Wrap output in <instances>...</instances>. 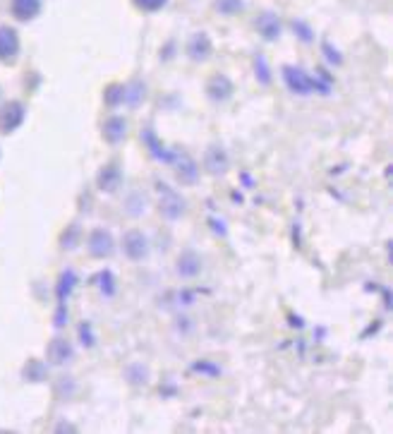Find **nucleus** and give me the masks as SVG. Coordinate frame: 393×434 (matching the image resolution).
<instances>
[{
	"label": "nucleus",
	"instance_id": "nucleus-5",
	"mask_svg": "<svg viewBox=\"0 0 393 434\" xmlns=\"http://www.w3.org/2000/svg\"><path fill=\"white\" fill-rule=\"evenodd\" d=\"M173 164H175V177L182 182V185H195L197 177H199V166L190 154H185V151H175Z\"/></svg>",
	"mask_w": 393,
	"mask_h": 434
},
{
	"label": "nucleus",
	"instance_id": "nucleus-13",
	"mask_svg": "<svg viewBox=\"0 0 393 434\" xmlns=\"http://www.w3.org/2000/svg\"><path fill=\"white\" fill-rule=\"evenodd\" d=\"M75 350H72L70 341L67 338H53L46 348V358L51 360L53 365H62V363H70Z\"/></svg>",
	"mask_w": 393,
	"mask_h": 434
},
{
	"label": "nucleus",
	"instance_id": "nucleus-24",
	"mask_svg": "<svg viewBox=\"0 0 393 434\" xmlns=\"http://www.w3.org/2000/svg\"><path fill=\"white\" fill-rule=\"evenodd\" d=\"M80 336H82V343H87V346H94V341H96V338H94V333H91V324H89V322H85L80 327Z\"/></svg>",
	"mask_w": 393,
	"mask_h": 434
},
{
	"label": "nucleus",
	"instance_id": "nucleus-11",
	"mask_svg": "<svg viewBox=\"0 0 393 434\" xmlns=\"http://www.w3.org/2000/svg\"><path fill=\"white\" fill-rule=\"evenodd\" d=\"M19 53V39H17V31L10 29V27H0V60L8 62L15 60Z\"/></svg>",
	"mask_w": 393,
	"mask_h": 434
},
{
	"label": "nucleus",
	"instance_id": "nucleus-25",
	"mask_svg": "<svg viewBox=\"0 0 393 434\" xmlns=\"http://www.w3.org/2000/svg\"><path fill=\"white\" fill-rule=\"evenodd\" d=\"M292 29H297V31H300V34H297V36H300L302 41H312V31H309L302 22H292Z\"/></svg>",
	"mask_w": 393,
	"mask_h": 434
},
{
	"label": "nucleus",
	"instance_id": "nucleus-3",
	"mask_svg": "<svg viewBox=\"0 0 393 434\" xmlns=\"http://www.w3.org/2000/svg\"><path fill=\"white\" fill-rule=\"evenodd\" d=\"M115 252V240L111 231L106 228H96L89 235V254L96 259H108Z\"/></svg>",
	"mask_w": 393,
	"mask_h": 434
},
{
	"label": "nucleus",
	"instance_id": "nucleus-15",
	"mask_svg": "<svg viewBox=\"0 0 393 434\" xmlns=\"http://www.w3.org/2000/svg\"><path fill=\"white\" fill-rule=\"evenodd\" d=\"M199 269H202V259H199L197 252H192V250H185V252L177 257V274L185 276V279L197 276Z\"/></svg>",
	"mask_w": 393,
	"mask_h": 434
},
{
	"label": "nucleus",
	"instance_id": "nucleus-1",
	"mask_svg": "<svg viewBox=\"0 0 393 434\" xmlns=\"http://www.w3.org/2000/svg\"><path fill=\"white\" fill-rule=\"evenodd\" d=\"M283 80H286V87L290 89L292 94H300V96H307V94H329V82H319L314 77H309L307 72H302L300 67H283Z\"/></svg>",
	"mask_w": 393,
	"mask_h": 434
},
{
	"label": "nucleus",
	"instance_id": "nucleus-18",
	"mask_svg": "<svg viewBox=\"0 0 393 434\" xmlns=\"http://www.w3.org/2000/svg\"><path fill=\"white\" fill-rule=\"evenodd\" d=\"M77 286V274L72 269H67L65 274L60 276V281H58V302H60V307H65V300L70 297L72 288Z\"/></svg>",
	"mask_w": 393,
	"mask_h": 434
},
{
	"label": "nucleus",
	"instance_id": "nucleus-12",
	"mask_svg": "<svg viewBox=\"0 0 393 434\" xmlns=\"http://www.w3.org/2000/svg\"><path fill=\"white\" fill-rule=\"evenodd\" d=\"M101 134L108 144H120L125 139V134H128V120L120 118V116L108 118L106 123H103Z\"/></svg>",
	"mask_w": 393,
	"mask_h": 434
},
{
	"label": "nucleus",
	"instance_id": "nucleus-23",
	"mask_svg": "<svg viewBox=\"0 0 393 434\" xmlns=\"http://www.w3.org/2000/svg\"><path fill=\"white\" fill-rule=\"evenodd\" d=\"M77 243H80V228H77V226H70V231L62 233V248L72 250Z\"/></svg>",
	"mask_w": 393,
	"mask_h": 434
},
{
	"label": "nucleus",
	"instance_id": "nucleus-27",
	"mask_svg": "<svg viewBox=\"0 0 393 434\" xmlns=\"http://www.w3.org/2000/svg\"><path fill=\"white\" fill-rule=\"evenodd\" d=\"M192 370H197V372H209V374H218V367H211V365L207 363H197Z\"/></svg>",
	"mask_w": 393,
	"mask_h": 434
},
{
	"label": "nucleus",
	"instance_id": "nucleus-22",
	"mask_svg": "<svg viewBox=\"0 0 393 434\" xmlns=\"http://www.w3.org/2000/svg\"><path fill=\"white\" fill-rule=\"evenodd\" d=\"M134 5L141 10V12H159L168 5V0H132Z\"/></svg>",
	"mask_w": 393,
	"mask_h": 434
},
{
	"label": "nucleus",
	"instance_id": "nucleus-9",
	"mask_svg": "<svg viewBox=\"0 0 393 434\" xmlns=\"http://www.w3.org/2000/svg\"><path fill=\"white\" fill-rule=\"evenodd\" d=\"M141 142L146 144V149H149L159 161H164V164H173V156H175V151L166 149V144L161 142L159 137H156V132L151 128L141 130Z\"/></svg>",
	"mask_w": 393,
	"mask_h": 434
},
{
	"label": "nucleus",
	"instance_id": "nucleus-14",
	"mask_svg": "<svg viewBox=\"0 0 393 434\" xmlns=\"http://www.w3.org/2000/svg\"><path fill=\"white\" fill-rule=\"evenodd\" d=\"M213 46H211V39H209L204 31H199L190 39V44H187V53H190L192 60H207L209 55H211Z\"/></svg>",
	"mask_w": 393,
	"mask_h": 434
},
{
	"label": "nucleus",
	"instance_id": "nucleus-20",
	"mask_svg": "<svg viewBox=\"0 0 393 434\" xmlns=\"http://www.w3.org/2000/svg\"><path fill=\"white\" fill-rule=\"evenodd\" d=\"M254 72H256V80H259V85H271V70H269L266 58L261 53L254 58Z\"/></svg>",
	"mask_w": 393,
	"mask_h": 434
},
{
	"label": "nucleus",
	"instance_id": "nucleus-21",
	"mask_svg": "<svg viewBox=\"0 0 393 434\" xmlns=\"http://www.w3.org/2000/svg\"><path fill=\"white\" fill-rule=\"evenodd\" d=\"M216 10L221 15H238L243 10V0H216Z\"/></svg>",
	"mask_w": 393,
	"mask_h": 434
},
{
	"label": "nucleus",
	"instance_id": "nucleus-26",
	"mask_svg": "<svg viewBox=\"0 0 393 434\" xmlns=\"http://www.w3.org/2000/svg\"><path fill=\"white\" fill-rule=\"evenodd\" d=\"M324 51H326V58L331 60V62H336V65H340V62H343V58L338 55V51H336V49H331L329 44H324Z\"/></svg>",
	"mask_w": 393,
	"mask_h": 434
},
{
	"label": "nucleus",
	"instance_id": "nucleus-16",
	"mask_svg": "<svg viewBox=\"0 0 393 434\" xmlns=\"http://www.w3.org/2000/svg\"><path fill=\"white\" fill-rule=\"evenodd\" d=\"M256 31H259L261 36H264L266 41H276L281 34V22L276 15L271 12H264L259 19H256Z\"/></svg>",
	"mask_w": 393,
	"mask_h": 434
},
{
	"label": "nucleus",
	"instance_id": "nucleus-17",
	"mask_svg": "<svg viewBox=\"0 0 393 434\" xmlns=\"http://www.w3.org/2000/svg\"><path fill=\"white\" fill-rule=\"evenodd\" d=\"M41 12V0H12V15L22 22H29Z\"/></svg>",
	"mask_w": 393,
	"mask_h": 434
},
{
	"label": "nucleus",
	"instance_id": "nucleus-6",
	"mask_svg": "<svg viewBox=\"0 0 393 434\" xmlns=\"http://www.w3.org/2000/svg\"><path fill=\"white\" fill-rule=\"evenodd\" d=\"M123 252L128 254V259L141 261L149 254V240L141 231H128L123 238Z\"/></svg>",
	"mask_w": 393,
	"mask_h": 434
},
{
	"label": "nucleus",
	"instance_id": "nucleus-10",
	"mask_svg": "<svg viewBox=\"0 0 393 434\" xmlns=\"http://www.w3.org/2000/svg\"><path fill=\"white\" fill-rule=\"evenodd\" d=\"M204 168L211 175H221L228 171V154L221 146H209L207 154H204Z\"/></svg>",
	"mask_w": 393,
	"mask_h": 434
},
{
	"label": "nucleus",
	"instance_id": "nucleus-7",
	"mask_svg": "<svg viewBox=\"0 0 393 434\" xmlns=\"http://www.w3.org/2000/svg\"><path fill=\"white\" fill-rule=\"evenodd\" d=\"M96 185H98V190L101 192H115L120 185H123V171H120V166L118 164H108V166H103L101 171H98V175H96Z\"/></svg>",
	"mask_w": 393,
	"mask_h": 434
},
{
	"label": "nucleus",
	"instance_id": "nucleus-4",
	"mask_svg": "<svg viewBox=\"0 0 393 434\" xmlns=\"http://www.w3.org/2000/svg\"><path fill=\"white\" fill-rule=\"evenodd\" d=\"M24 116H27V111H24L22 103L8 101L3 108H0V132H5V134L15 132V130L24 123Z\"/></svg>",
	"mask_w": 393,
	"mask_h": 434
},
{
	"label": "nucleus",
	"instance_id": "nucleus-8",
	"mask_svg": "<svg viewBox=\"0 0 393 434\" xmlns=\"http://www.w3.org/2000/svg\"><path fill=\"white\" fill-rule=\"evenodd\" d=\"M233 92H235L233 82H230L225 75H213L211 80H209V85H207L209 98H211V101H218V103L228 101V98L233 96Z\"/></svg>",
	"mask_w": 393,
	"mask_h": 434
},
{
	"label": "nucleus",
	"instance_id": "nucleus-2",
	"mask_svg": "<svg viewBox=\"0 0 393 434\" xmlns=\"http://www.w3.org/2000/svg\"><path fill=\"white\" fill-rule=\"evenodd\" d=\"M156 192H159V211L168 221H177L185 214V200L180 197V192H175L166 182H156Z\"/></svg>",
	"mask_w": 393,
	"mask_h": 434
},
{
	"label": "nucleus",
	"instance_id": "nucleus-19",
	"mask_svg": "<svg viewBox=\"0 0 393 434\" xmlns=\"http://www.w3.org/2000/svg\"><path fill=\"white\" fill-rule=\"evenodd\" d=\"M128 98V87H123V85H111V87H106V92H103V101H106V106H120V103Z\"/></svg>",
	"mask_w": 393,
	"mask_h": 434
}]
</instances>
